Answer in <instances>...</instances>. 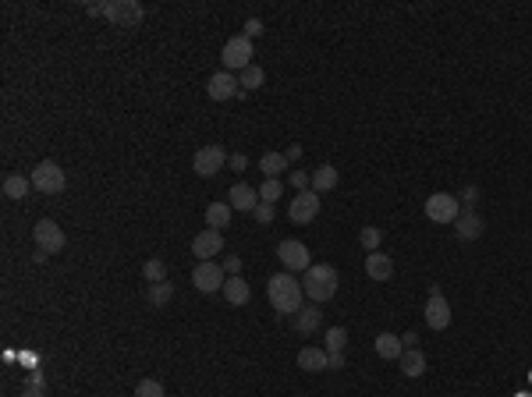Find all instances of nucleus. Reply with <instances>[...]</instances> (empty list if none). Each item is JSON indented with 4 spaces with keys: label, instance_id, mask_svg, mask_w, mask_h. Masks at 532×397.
<instances>
[{
    "label": "nucleus",
    "instance_id": "nucleus-4",
    "mask_svg": "<svg viewBox=\"0 0 532 397\" xmlns=\"http://www.w3.org/2000/svg\"><path fill=\"white\" fill-rule=\"evenodd\" d=\"M142 4L139 0H110V4H103V18L107 21H114L117 28H135L139 21H142Z\"/></svg>",
    "mask_w": 532,
    "mask_h": 397
},
{
    "label": "nucleus",
    "instance_id": "nucleus-2",
    "mask_svg": "<svg viewBox=\"0 0 532 397\" xmlns=\"http://www.w3.org/2000/svg\"><path fill=\"white\" fill-rule=\"evenodd\" d=\"M302 291L312 298V302H326L337 295V270L330 263H312L305 270V281H302Z\"/></svg>",
    "mask_w": 532,
    "mask_h": 397
},
{
    "label": "nucleus",
    "instance_id": "nucleus-42",
    "mask_svg": "<svg viewBox=\"0 0 532 397\" xmlns=\"http://www.w3.org/2000/svg\"><path fill=\"white\" fill-rule=\"evenodd\" d=\"M28 384H39V387H43V373H39V369H32V373H28Z\"/></svg>",
    "mask_w": 532,
    "mask_h": 397
},
{
    "label": "nucleus",
    "instance_id": "nucleus-12",
    "mask_svg": "<svg viewBox=\"0 0 532 397\" xmlns=\"http://www.w3.org/2000/svg\"><path fill=\"white\" fill-rule=\"evenodd\" d=\"M316 213H319V195H316L312 188L298 192V195L291 199V206H287V217H291L294 224H309V220H316Z\"/></svg>",
    "mask_w": 532,
    "mask_h": 397
},
{
    "label": "nucleus",
    "instance_id": "nucleus-11",
    "mask_svg": "<svg viewBox=\"0 0 532 397\" xmlns=\"http://www.w3.org/2000/svg\"><path fill=\"white\" fill-rule=\"evenodd\" d=\"M220 249H224V231L206 227L192 238V256H199V263H213V256H220Z\"/></svg>",
    "mask_w": 532,
    "mask_h": 397
},
{
    "label": "nucleus",
    "instance_id": "nucleus-15",
    "mask_svg": "<svg viewBox=\"0 0 532 397\" xmlns=\"http://www.w3.org/2000/svg\"><path fill=\"white\" fill-rule=\"evenodd\" d=\"M228 202H231V210H242V213H252L256 206H260V188H252V185H245V181H238L231 192H228Z\"/></svg>",
    "mask_w": 532,
    "mask_h": 397
},
{
    "label": "nucleus",
    "instance_id": "nucleus-27",
    "mask_svg": "<svg viewBox=\"0 0 532 397\" xmlns=\"http://www.w3.org/2000/svg\"><path fill=\"white\" fill-rule=\"evenodd\" d=\"M171 298H174V288H171L167 281H160V284H149V305H153V309H164Z\"/></svg>",
    "mask_w": 532,
    "mask_h": 397
},
{
    "label": "nucleus",
    "instance_id": "nucleus-3",
    "mask_svg": "<svg viewBox=\"0 0 532 397\" xmlns=\"http://www.w3.org/2000/svg\"><path fill=\"white\" fill-rule=\"evenodd\" d=\"M28 178H32V188H36V192H43V195H60V192H64V185H68L64 170H60L53 160L36 163V170H32Z\"/></svg>",
    "mask_w": 532,
    "mask_h": 397
},
{
    "label": "nucleus",
    "instance_id": "nucleus-32",
    "mask_svg": "<svg viewBox=\"0 0 532 397\" xmlns=\"http://www.w3.org/2000/svg\"><path fill=\"white\" fill-rule=\"evenodd\" d=\"M142 273H146V281H149V284L167 281V266H164V259H149V263L142 266Z\"/></svg>",
    "mask_w": 532,
    "mask_h": 397
},
{
    "label": "nucleus",
    "instance_id": "nucleus-8",
    "mask_svg": "<svg viewBox=\"0 0 532 397\" xmlns=\"http://www.w3.org/2000/svg\"><path fill=\"white\" fill-rule=\"evenodd\" d=\"M426 327L430 330H447L451 327V305L440 295V284H430V302H426Z\"/></svg>",
    "mask_w": 532,
    "mask_h": 397
},
{
    "label": "nucleus",
    "instance_id": "nucleus-39",
    "mask_svg": "<svg viewBox=\"0 0 532 397\" xmlns=\"http://www.w3.org/2000/svg\"><path fill=\"white\" fill-rule=\"evenodd\" d=\"M341 366H344V352H334L330 355V369H341Z\"/></svg>",
    "mask_w": 532,
    "mask_h": 397
},
{
    "label": "nucleus",
    "instance_id": "nucleus-17",
    "mask_svg": "<svg viewBox=\"0 0 532 397\" xmlns=\"http://www.w3.org/2000/svg\"><path fill=\"white\" fill-rule=\"evenodd\" d=\"M298 369H305V373H323V369H330V355H326L323 348H302V352H298Z\"/></svg>",
    "mask_w": 532,
    "mask_h": 397
},
{
    "label": "nucleus",
    "instance_id": "nucleus-1",
    "mask_svg": "<svg viewBox=\"0 0 532 397\" xmlns=\"http://www.w3.org/2000/svg\"><path fill=\"white\" fill-rule=\"evenodd\" d=\"M266 295H270V305L277 309V316H294L302 309V281H294L291 273H273L266 281Z\"/></svg>",
    "mask_w": 532,
    "mask_h": 397
},
{
    "label": "nucleus",
    "instance_id": "nucleus-24",
    "mask_svg": "<svg viewBox=\"0 0 532 397\" xmlns=\"http://www.w3.org/2000/svg\"><path fill=\"white\" fill-rule=\"evenodd\" d=\"M28 188H32V178H25V174H7L4 178V195L7 199H25Z\"/></svg>",
    "mask_w": 532,
    "mask_h": 397
},
{
    "label": "nucleus",
    "instance_id": "nucleus-18",
    "mask_svg": "<svg viewBox=\"0 0 532 397\" xmlns=\"http://www.w3.org/2000/svg\"><path fill=\"white\" fill-rule=\"evenodd\" d=\"M454 231H458V238H462V241H472V238H479V234H483V220H479L472 210H465V213L454 220Z\"/></svg>",
    "mask_w": 532,
    "mask_h": 397
},
{
    "label": "nucleus",
    "instance_id": "nucleus-6",
    "mask_svg": "<svg viewBox=\"0 0 532 397\" xmlns=\"http://www.w3.org/2000/svg\"><path fill=\"white\" fill-rule=\"evenodd\" d=\"M228 149L224 146H203V149H196V156H192V167H196V174L199 178H213V174H220L224 167H228Z\"/></svg>",
    "mask_w": 532,
    "mask_h": 397
},
{
    "label": "nucleus",
    "instance_id": "nucleus-41",
    "mask_svg": "<svg viewBox=\"0 0 532 397\" xmlns=\"http://www.w3.org/2000/svg\"><path fill=\"white\" fill-rule=\"evenodd\" d=\"M228 163H231V167H235V170H242V167H245V156H242V153H235V156H231V160H228Z\"/></svg>",
    "mask_w": 532,
    "mask_h": 397
},
{
    "label": "nucleus",
    "instance_id": "nucleus-28",
    "mask_svg": "<svg viewBox=\"0 0 532 397\" xmlns=\"http://www.w3.org/2000/svg\"><path fill=\"white\" fill-rule=\"evenodd\" d=\"M280 195H284V185H280V178H266L263 185H260V202H270V206H273Z\"/></svg>",
    "mask_w": 532,
    "mask_h": 397
},
{
    "label": "nucleus",
    "instance_id": "nucleus-35",
    "mask_svg": "<svg viewBox=\"0 0 532 397\" xmlns=\"http://www.w3.org/2000/svg\"><path fill=\"white\" fill-rule=\"evenodd\" d=\"M291 185L305 192V185H312V174H305V170H291Z\"/></svg>",
    "mask_w": 532,
    "mask_h": 397
},
{
    "label": "nucleus",
    "instance_id": "nucleus-26",
    "mask_svg": "<svg viewBox=\"0 0 532 397\" xmlns=\"http://www.w3.org/2000/svg\"><path fill=\"white\" fill-rule=\"evenodd\" d=\"M260 170L266 178H280V170H287V156L284 153H263L260 156Z\"/></svg>",
    "mask_w": 532,
    "mask_h": 397
},
{
    "label": "nucleus",
    "instance_id": "nucleus-16",
    "mask_svg": "<svg viewBox=\"0 0 532 397\" xmlns=\"http://www.w3.org/2000/svg\"><path fill=\"white\" fill-rule=\"evenodd\" d=\"M366 273H369V281L383 284V281L394 277V259H390L387 252H369V256H366Z\"/></svg>",
    "mask_w": 532,
    "mask_h": 397
},
{
    "label": "nucleus",
    "instance_id": "nucleus-31",
    "mask_svg": "<svg viewBox=\"0 0 532 397\" xmlns=\"http://www.w3.org/2000/svg\"><path fill=\"white\" fill-rule=\"evenodd\" d=\"M358 241H362V249H366V252H380V241H383V231H380V227H362V234H358Z\"/></svg>",
    "mask_w": 532,
    "mask_h": 397
},
{
    "label": "nucleus",
    "instance_id": "nucleus-21",
    "mask_svg": "<svg viewBox=\"0 0 532 397\" xmlns=\"http://www.w3.org/2000/svg\"><path fill=\"white\" fill-rule=\"evenodd\" d=\"M224 298H228L231 305H245V302L252 298L249 281H242V277H228V284H224Z\"/></svg>",
    "mask_w": 532,
    "mask_h": 397
},
{
    "label": "nucleus",
    "instance_id": "nucleus-40",
    "mask_svg": "<svg viewBox=\"0 0 532 397\" xmlns=\"http://www.w3.org/2000/svg\"><path fill=\"white\" fill-rule=\"evenodd\" d=\"M284 156H287V163H291V160H298V156H302V146H287V153H284Z\"/></svg>",
    "mask_w": 532,
    "mask_h": 397
},
{
    "label": "nucleus",
    "instance_id": "nucleus-9",
    "mask_svg": "<svg viewBox=\"0 0 532 397\" xmlns=\"http://www.w3.org/2000/svg\"><path fill=\"white\" fill-rule=\"evenodd\" d=\"M192 284H196L203 295H213V291H224L228 273H224L220 263H199V266L192 270Z\"/></svg>",
    "mask_w": 532,
    "mask_h": 397
},
{
    "label": "nucleus",
    "instance_id": "nucleus-23",
    "mask_svg": "<svg viewBox=\"0 0 532 397\" xmlns=\"http://www.w3.org/2000/svg\"><path fill=\"white\" fill-rule=\"evenodd\" d=\"M334 185H337V170H334L330 163H323V167H316V170H312V192H316V195L330 192Z\"/></svg>",
    "mask_w": 532,
    "mask_h": 397
},
{
    "label": "nucleus",
    "instance_id": "nucleus-30",
    "mask_svg": "<svg viewBox=\"0 0 532 397\" xmlns=\"http://www.w3.org/2000/svg\"><path fill=\"white\" fill-rule=\"evenodd\" d=\"M344 344H348V330H344V327H330V330H326V355L344 352Z\"/></svg>",
    "mask_w": 532,
    "mask_h": 397
},
{
    "label": "nucleus",
    "instance_id": "nucleus-33",
    "mask_svg": "<svg viewBox=\"0 0 532 397\" xmlns=\"http://www.w3.org/2000/svg\"><path fill=\"white\" fill-rule=\"evenodd\" d=\"M135 397H167L160 380H139L135 384Z\"/></svg>",
    "mask_w": 532,
    "mask_h": 397
},
{
    "label": "nucleus",
    "instance_id": "nucleus-19",
    "mask_svg": "<svg viewBox=\"0 0 532 397\" xmlns=\"http://www.w3.org/2000/svg\"><path fill=\"white\" fill-rule=\"evenodd\" d=\"M376 355H380V359L398 362V359L405 355V341H401V337H394V334H376Z\"/></svg>",
    "mask_w": 532,
    "mask_h": 397
},
{
    "label": "nucleus",
    "instance_id": "nucleus-36",
    "mask_svg": "<svg viewBox=\"0 0 532 397\" xmlns=\"http://www.w3.org/2000/svg\"><path fill=\"white\" fill-rule=\"evenodd\" d=\"M238 270H242V259H238V256L224 259V273H228V277H238Z\"/></svg>",
    "mask_w": 532,
    "mask_h": 397
},
{
    "label": "nucleus",
    "instance_id": "nucleus-14",
    "mask_svg": "<svg viewBox=\"0 0 532 397\" xmlns=\"http://www.w3.org/2000/svg\"><path fill=\"white\" fill-rule=\"evenodd\" d=\"M206 92H210V99H231V96H238L242 92V85H238V78L231 75V71H217L213 78H210V85H206Z\"/></svg>",
    "mask_w": 532,
    "mask_h": 397
},
{
    "label": "nucleus",
    "instance_id": "nucleus-5",
    "mask_svg": "<svg viewBox=\"0 0 532 397\" xmlns=\"http://www.w3.org/2000/svg\"><path fill=\"white\" fill-rule=\"evenodd\" d=\"M426 217H430L433 224H454V220L462 217V199H454V195H447V192H433V195L426 199Z\"/></svg>",
    "mask_w": 532,
    "mask_h": 397
},
{
    "label": "nucleus",
    "instance_id": "nucleus-22",
    "mask_svg": "<svg viewBox=\"0 0 532 397\" xmlns=\"http://www.w3.org/2000/svg\"><path fill=\"white\" fill-rule=\"evenodd\" d=\"M228 224H231V202H210V206H206V227L220 231V227H228Z\"/></svg>",
    "mask_w": 532,
    "mask_h": 397
},
{
    "label": "nucleus",
    "instance_id": "nucleus-38",
    "mask_svg": "<svg viewBox=\"0 0 532 397\" xmlns=\"http://www.w3.org/2000/svg\"><path fill=\"white\" fill-rule=\"evenodd\" d=\"M21 397H46V391L39 384H28V387H21Z\"/></svg>",
    "mask_w": 532,
    "mask_h": 397
},
{
    "label": "nucleus",
    "instance_id": "nucleus-7",
    "mask_svg": "<svg viewBox=\"0 0 532 397\" xmlns=\"http://www.w3.org/2000/svg\"><path fill=\"white\" fill-rule=\"evenodd\" d=\"M220 57H224V67H228V71H245V67H252V39H249V36L228 39Z\"/></svg>",
    "mask_w": 532,
    "mask_h": 397
},
{
    "label": "nucleus",
    "instance_id": "nucleus-10",
    "mask_svg": "<svg viewBox=\"0 0 532 397\" xmlns=\"http://www.w3.org/2000/svg\"><path fill=\"white\" fill-rule=\"evenodd\" d=\"M36 245H39V252H46V256H57L64 245H68V238H64V231L53 224V220H39L36 224Z\"/></svg>",
    "mask_w": 532,
    "mask_h": 397
},
{
    "label": "nucleus",
    "instance_id": "nucleus-13",
    "mask_svg": "<svg viewBox=\"0 0 532 397\" xmlns=\"http://www.w3.org/2000/svg\"><path fill=\"white\" fill-rule=\"evenodd\" d=\"M277 259L284 263L287 273H291V270H309V266H312V263H309V249H305L302 241H294V238H287V241L277 245Z\"/></svg>",
    "mask_w": 532,
    "mask_h": 397
},
{
    "label": "nucleus",
    "instance_id": "nucleus-37",
    "mask_svg": "<svg viewBox=\"0 0 532 397\" xmlns=\"http://www.w3.org/2000/svg\"><path fill=\"white\" fill-rule=\"evenodd\" d=\"M260 32H263V21H260V18H249V21H245V36L252 39V36H260Z\"/></svg>",
    "mask_w": 532,
    "mask_h": 397
},
{
    "label": "nucleus",
    "instance_id": "nucleus-29",
    "mask_svg": "<svg viewBox=\"0 0 532 397\" xmlns=\"http://www.w3.org/2000/svg\"><path fill=\"white\" fill-rule=\"evenodd\" d=\"M263 82H266V71L260 67V64L245 67V71H242V78H238V85H242V89H260Z\"/></svg>",
    "mask_w": 532,
    "mask_h": 397
},
{
    "label": "nucleus",
    "instance_id": "nucleus-34",
    "mask_svg": "<svg viewBox=\"0 0 532 397\" xmlns=\"http://www.w3.org/2000/svg\"><path fill=\"white\" fill-rule=\"evenodd\" d=\"M252 217H256L260 224H270V220H273V206H270V202H260V206L252 210Z\"/></svg>",
    "mask_w": 532,
    "mask_h": 397
},
{
    "label": "nucleus",
    "instance_id": "nucleus-25",
    "mask_svg": "<svg viewBox=\"0 0 532 397\" xmlns=\"http://www.w3.org/2000/svg\"><path fill=\"white\" fill-rule=\"evenodd\" d=\"M319 323H323V312H319L316 305H309V309H298V312H294V327H298L302 334L319 330Z\"/></svg>",
    "mask_w": 532,
    "mask_h": 397
},
{
    "label": "nucleus",
    "instance_id": "nucleus-20",
    "mask_svg": "<svg viewBox=\"0 0 532 397\" xmlns=\"http://www.w3.org/2000/svg\"><path fill=\"white\" fill-rule=\"evenodd\" d=\"M398 362H401V373L412 376V380H419V376L426 373V355H422L419 348H405V355H401Z\"/></svg>",
    "mask_w": 532,
    "mask_h": 397
}]
</instances>
